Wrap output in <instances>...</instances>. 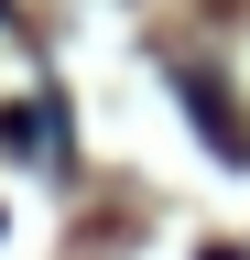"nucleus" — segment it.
Masks as SVG:
<instances>
[{
  "label": "nucleus",
  "instance_id": "obj_1",
  "mask_svg": "<svg viewBox=\"0 0 250 260\" xmlns=\"http://www.w3.org/2000/svg\"><path fill=\"white\" fill-rule=\"evenodd\" d=\"M174 87H185V119H196V130H207V141H217V152H229V162H239V152H250V130L229 119V98H217V76H207V65H185V76H174Z\"/></svg>",
  "mask_w": 250,
  "mask_h": 260
},
{
  "label": "nucleus",
  "instance_id": "obj_2",
  "mask_svg": "<svg viewBox=\"0 0 250 260\" xmlns=\"http://www.w3.org/2000/svg\"><path fill=\"white\" fill-rule=\"evenodd\" d=\"M196 260H239V249H196Z\"/></svg>",
  "mask_w": 250,
  "mask_h": 260
}]
</instances>
